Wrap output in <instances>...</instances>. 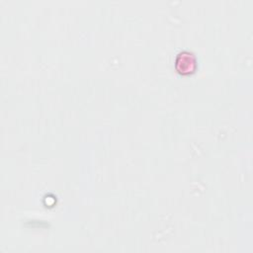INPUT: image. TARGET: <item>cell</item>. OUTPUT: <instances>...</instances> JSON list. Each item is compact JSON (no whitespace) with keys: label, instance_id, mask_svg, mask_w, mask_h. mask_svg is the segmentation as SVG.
Instances as JSON below:
<instances>
[{"label":"cell","instance_id":"cell-1","mask_svg":"<svg viewBox=\"0 0 253 253\" xmlns=\"http://www.w3.org/2000/svg\"><path fill=\"white\" fill-rule=\"evenodd\" d=\"M196 67V58L192 52L182 51L176 58V69L182 74H188L194 71Z\"/></svg>","mask_w":253,"mask_h":253}]
</instances>
